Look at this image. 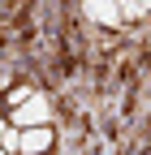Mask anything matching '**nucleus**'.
<instances>
[{
	"label": "nucleus",
	"mask_w": 151,
	"mask_h": 155,
	"mask_svg": "<svg viewBox=\"0 0 151 155\" xmlns=\"http://www.w3.org/2000/svg\"><path fill=\"white\" fill-rule=\"evenodd\" d=\"M48 116H52L48 99H43V95H30L22 108H13L9 125H13V129H35V125H48Z\"/></svg>",
	"instance_id": "f257e3e1"
},
{
	"label": "nucleus",
	"mask_w": 151,
	"mask_h": 155,
	"mask_svg": "<svg viewBox=\"0 0 151 155\" xmlns=\"http://www.w3.org/2000/svg\"><path fill=\"white\" fill-rule=\"evenodd\" d=\"M17 134H22V155H48L56 142L52 125H35V129H17Z\"/></svg>",
	"instance_id": "f03ea898"
},
{
	"label": "nucleus",
	"mask_w": 151,
	"mask_h": 155,
	"mask_svg": "<svg viewBox=\"0 0 151 155\" xmlns=\"http://www.w3.org/2000/svg\"><path fill=\"white\" fill-rule=\"evenodd\" d=\"M0 151H9V155H22V134H17L9 121H0Z\"/></svg>",
	"instance_id": "7ed1b4c3"
},
{
	"label": "nucleus",
	"mask_w": 151,
	"mask_h": 155,
	"mask_svg": "<svg viewBox=\"0 0 151 155\" xmlns=\"http://www.w3.org/2000/svg\"><path fill=\"white\" fill-rule=\"evenodd\" d=\"M86 13L95 17V22H104V26H117L121 22V9L117 5H86Z\"/></svg>",
	"instance_id": "20e7f679"
},
{
	"label": "nucleus",
	"mask_w": 151,
	"mask_h": 155,
	"mask_svg": "<svg viewBox=\"0 0 151 155\" xmlns=\"http://www.w3.org/2000/svg\"><path fill=\"white\" fill-rule=\"evenodd\" d=\"M117 9H121V17H143L151 5H117Z\"/></svg>",
	"instance_id": "39448f33"
},
{
	"label": "nucleus",
	"mask_w": 151,
	"mask_h": 155,
	"mask_svg": "<svg viewBox=\"0 0 151 155\" xmlns=\"http://www.w3.org/2000/svg\"><path fill=\"white\" fill-rule=\"evenodd\" d=\"M26 99H30V91H26V86H17V91H13V95H9V104H13V108H22V104H26Z\"/></svg>",
	"instance_id": "423d86ee"
},
{
	"label": "nucleus",
	"mask_w": 151,
	"mask_h": 155,
	"mask_svg": "<svg viewBox=\"0 0 151 155\" xmlns=\"http://www.w3.org/2000/svg\"><path fill=\"white\" fill-rule=\"evenodd\" d=\"M0 155H9V151H0Z\"/></svg>",
	"instance_id": "0eeeda50"
}]
</instances>
